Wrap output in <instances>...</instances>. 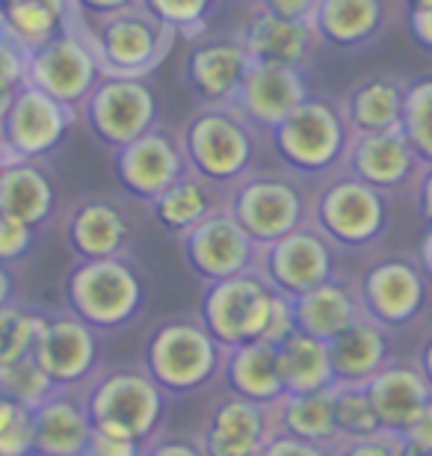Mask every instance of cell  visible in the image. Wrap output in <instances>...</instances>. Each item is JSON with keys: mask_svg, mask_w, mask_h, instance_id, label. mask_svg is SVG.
I'll return each instance as SVG.
<instances>
[{"mask_svg": "<svg viewBox=\"0 0 432 456\" xmlns=\"http://www.w3.org/2000/svg\"><path fill=\"white\" fill-rule=\"evenodd\" d=\"M223 362L225 346L196 314H172L154 323L140 364L169 397H187L223 382Z\"/></svg>", "mask_w": 432, "mask_h": 456, "instance_id": "cell-1", "label": "cell"}, {"mask_svg": "<svg viewBox=\"0 0 432 456\" xmlns=\"http://www.w3.org/2000/svg\"><path fill=\"white\" fill-rule=\"evenodd\" d=\"M62 297L66 312L107 335L125 330L140 317L149 299V279L131 255L77 261L66 276Z\"/></svg>", "mask_w": 432, "mask_h": 456, "instance_id": "cell-2", "label": "cell"}, {"mask_svg": "<svg viewBox=\"0 0 432 456\" xmlns=\"http://www.w3.org/2000/svg\"><path fill=\"white\" fill-rule=\"evenodd\" d=\"M80 391L89 421L98 430L127 436L140 444L167 430L169 395L143 364L101 368Z\"/></svg>", "mask_w": 432, "mask_h": 456, "instance_id": "cell-3", "label": "cell"}, {"mask_svg": "<svg viewBox=\"0 0 432 456\" xmlns=\"http://www.w3.org/2000/svg\"><path fill=\"white\" fill-rule=\"evenodd\" d=\"M175 136L187 172L214 187L228 190L255 167V127L232 104H199Z\"/></svg>", "mask_w": 432, "mask_h": 456, "instance_id": "cell-4", "label": "cell"}, {"mask_svg": "<svg viewBox=\"0 0 432 456\" xmlns=\"http://www.w3.org/2000/svg\"><path fill=\"white\" fill-rule=\"evenodd\" d=\"M308 225H314L338 252H364L388 234L391 196L346 172H335L311 190Z\"/></svg>", "mask_w": 432, "mask_h": 456, "instance_id": "cell-5", "label": "cell"}, {"mask_svg": "<svg viewBox=\"0 0 432 456\" xmlns=\"http://www.w3.org/2000/svg\"><path fill=\"white\" fill-rule=\"evenodd\" d=\"M349 134L353 131H349L341 107L329 98L308 95L266 136H270L275 158L284 163V169L302 181H323L341 169Z\"/></svg>", "mask_w": 432, "mask_h": 456, "instance_id": "cell-6", "label": "cell"}, {"mask_svg": "<svg viewBox=\"0 0 432 456\" xmlns=\"http://www.w3.org/2000/svg\"><path fill=\"white\" fill-rule=\"evenodd\" d=\"M225 214L258 246L308 225L311 190L293 172H246L225 190Z\"/></svg>", "mask_w": 432, "mask_h": 456, "instance_id": "cell-7", "label": "cell"}, {"mask_svg": "<svg viewBox=\"0 0 432 456\" xmlns=\"http://www.w3.org/2000/svg\"><path fill=\"white\" fill-rule=\"evenodd\" d=\"M77 30L89 42L104 77H145L160 66L175 42V33L145 6L125 9Z\"/></svg>", "mask_w": 432, "mask_h": 456, "instance_id": "cell-8", "label": "cell"}, {"mask_svg": "<svg viewBox=\"0 0 432 456\" xmlns=\"http://www.w3.org/2000/svg\"><path fill=\"white\" fill-rule=\"evenodd\" d=\"M279 297L281 294H275L255 270L243 276L205 281L196 317L225 350L266 341Z\"/></svg>", "mask_w": 432, "mask_h": 456, "instance_id": "cell-9", "label": "cell"}, {"mask_svg": "<svg viewBox=\"0 0 432 456\" xmlns=\"http://www.w3.org/2000/svg\"><path fill=\"white\" fill-rule=\"evenodd\" d=\"M338 252L314 225H299L279 240L261 246L255 273L270 285L275 294L297 299L323 281L341 276Z\"/></svg>", "mask_w": 432, "mask_h": 456, "instance_id": "cell-10", "label": "cell"}, {"mask_svg": "<svg viewBox=\"0 0 432 456\" xmlns=\"http://www.w3.org/2000/svg\"><path fill=\"white\" fill-rule=\"evenodd\" d=\"M101 77L104 71L75 24L53 36L51 42H45L42 48L27 53V84L42 89L45 95H51L53 102H60L77 116L92 89L101 84Z\"/></svg>", "mask_w": 432, "mask_h": 456, "instance_id": "cell-11", "label": "cell"}, {"mask_svg": "<svg viewBox=\"0 0 432 456\" xmlns=\"http://www.w3.org/2000/svg\"><path fill=\"white\" fill-rule=\"evenodd\" d=\"M77 118L98 142L116 151L158 127V98L143 77H101Z\"/></svg>", "mask_w": 432, "mask_h": 456, "instance_id": "cell-12", "label": "cell"}, {"mask_svg": "<svg viewBox=\"0 0 432 456\" xmlns=\"http://www.w3.org/2000/svg\"><path fill=\"white\" fill-rule=\"evenodd\" d=\"M275 433H279L275 403H255L223 388L192 436L205 456H261Z\"/></svg>", "mask_w": 432, "mask_h": 456, "instance_id": "cell-13", "label": "cell"}, {"mask_svg": "<svg viewBox=\"0 0 432 456\" xmlns=\"http://www.w3.org/2000/svg\"><path fill=\"white\" fill-rule=\"evenodd\" d=\"M362 294L364 314L382 330H403L415 323L429 303V281L418 261L412 258H382L371 264L362 276H355Z\"/></svg>", "mask_w": 432, "mask_h": 456, "instance_id": "cell-14", "label": "cell"}, {"mask_svg": "<svg viewBox=\"0 0 432 456\" xmlns=\"http://www.w3.org/2000/svg\"><path fill=\"white\" fill-rule=\"evenodd\" d=\"M33 359L57 388H84L104 368L101 332L71 312L45 314L39 338L33 344Z\"/></svg>", "mask_w": 432, "mask_h": 456, "instance_id": "cell-15", "label": "cell"}, {"mask_svg": "<svg viewBox=\"0 0 432 456\" xmlns=\"http://www.w3.org/2000/svg\"><path fill=\"white\" fill-rule=\"evenodd\" d=\"M75 122L77 113L53 102L42 89L24 84L0 122V140L12 154V160H45L66 140L69 127Z\"/></svg>", "mask_w": 432, "mask_h": 456, "instance_id": "cell-16", "label": "cell"}, {"mask_svg": "<svg viewBox=\"0 0 432 456\" xmlns=\"http://www.w3.org/2000/svg\"><path fill=\"white\" fill-rule=\"evenodd\" d=\"M178 246L187 267L201 281H219V279L252 273L261 252V246L225 211L208 216L205 223L183 232L178 237Z\"/></svg>", "mask_w": 432, "mask_h": 456, "instance_id": "cell-17", "label": "cell"}, {"mask_svg": "<svg viewBox=\"0 0 432 456\" xmlns=\"http://www.w3.org/2000/svg\"><path fill=\"white\" fill-rule=\"evenodd\" d=\"M424 169L418 154L412 151L403 131H373V134H349L344 149L341 169L385 196L412 193L415 181Z\"/></svg>", "mask_w": 432, "mask_h": 456, "instance_id": "cell-18", "label": "cell"}, {"mask_svg": "<svg viewBox=\"0 0 432 456\" xmlns=\"http://www.w3.org/2000/svg\"><path fill=\"white\" fill-rule=\"evenodd\" d=\"M113 172L134 202L151 205L163 190L172 187L187 172L178 136L163 131L160 125L151 127L149 134L136 136L134 142L113 151Z\"/></svg>", "mask_w": 432, "mask_h": 456, "instance_id": "cell-19", "label": "cell"}, {"mask_svg": "<svg viewBox=\"0 0 432 456\" xmlns=\"http://www.w3.org/2000/svg\"><path fill=\"white\" fill-rule=\"evenodd\" d=\"M62 234L77 261L131 255L134 223L118 202L107 196H80L62 214Z\"/></svg>", "mask_w": 432, "mask_h": 456, "instance_id": "cell-20", "label": "cell"}, {"mask_svg": "<svg viewBox=\"0 0 432 456\" xmlns=\"http://www.w3.org/2000/svg\"><path fill=\"white\" fill-rule=\"evenodd\" d=\"M311 93L302 69L281 62L249 60L232 107L249 122L255 131L270 134L284 116H290Z\"/></svg>", "mask_w": 432, "mask_h": 456, "instance_id": "cell-21", "label": "cell"}, {"mask_svg": "<svg viewBox=\"0 0 432 456\" xmlns=\"http://www.w3.org/2000/svg\"><path fill=\"white\" fill-rule=\"evenodd\" d=\"M364 391L371 397L382 433L400 436L418 421V415L432 403V391L424 373L415 362H388L379 373H373L364 382Z\"/></svg>", "mask_w": 432, "mask_h": 456, "instance_id": "cell-22", "label": "cell"}, {"mask_svg": "<svg viewBox=\"0 0 432 456\" xmlns=\"http://www.w3.org/2000/svg\"><path fill=\"white\" fill-rule=\"evenodd\" d=\"M92 421L80 388H53L33 409V456H84Z\"/></svg>", "mask_w": 432, "mask_h": 456, "instance_id": "cell-23", "label": "cell"}, {"mask_svg": "<svg viewBox=\"0 0 432 456\" xmlns=\"http://www.w3.org/2000/svg\"><path fill=\"white\" fill-rule=\"evenodd\" d=\"M246 66H249V57H246L240 39L237 36L223 39L219 36V39L192 45L183 75H187V84L192 95L199 98V104L219 107L234 102Z\"/></svg>", "mask_w": 432, "mask_h": 456, "instance_id": "cell-24", "label": "cell"}, {"mask_svg": "<svg viewBox=\"0 0 432 456\" xmlns=\"http://www.w3.org/2000/svg\"><path fill=\"white\" fill-rule=\"evenodd\" d=\"M237 39H240L249 60L281 62V66L293 69H306V62L320 48V39L311 21H290V18L264 12L258 6L246 18Z\"/></svg>", "mask_w": 432, "mask_h": 456, "instance_id": "cell-25", "label": "cell"}, {"mask_svg": "<svg viewBox=\"0 0 432 456\" xmlns=\"http://www.w3.org/2000/svg\"><path fill=\"white\" fill-rule=\"evenodd\" d=\"M60 193L42 160H9L0 169V214L39 232L57 216Z\"/></svg>", "mask_w": 432, "mask_h": 456, "instance_id": "cell-26", "label": "cell"}, {"mask_svg": "<svg viewBox=\"0 0 432 456\" xmlns=\"http://www.w3.org/2000/svg\"><path fill=\"white\" fill-rule=\"evenodd\" d=\"M293 303V321L297 330L320 341H332L344 330H349L358 317H364L362 294H358L355 276H335L320 288L308 290Z\"/></svg>", "mask_w": 432, "mask_h": 456, "instance_id": "cell-27", "label": "cell"}, {"mask_svg": "<svg viewBox=\"0 0 432 456\" xmlns=\"http://www.w3.org/2000/svg\"><path fill=\"white\" fill-rule=\"evenodd\" d=\"M311 27L320 45L362 48L391 27V0H317Z\"/></svg>", "mask_w": 432, "mask_h": 456, "instance_id": "cell-28", "label": "cell"}, {"mask_svg": "<svg viewBox=\"0 0 432 456\" xmlns=\"http://www.w3.org/2000/svg\"><path fill=\"white\" fill-rule=\"evenodd\" d=\"M329 362L338 386H364L391 362V335L364 314L329 341Z\"/></svg>", "mask_w": 432, "mask_h": 456, "instance_id": "cell-29", "label": "cell"}, {"mask_svg": "<svg viewBox=\"0 0 432 456\" xmlns=\"http://www.w3.org/2000/svg\"><path fill=\"white\" fill-rule=\"evenodd\" d=\"M151 220L158 223L163 232L172 237H181L183 232H190L192 225L205 223L208 216H214L219 211H225V190L214 187L210 181L183 172L172 187H167L163 193L149 205Z\"/></svg>", "mask_w": 432, "mask_h": 456, "instance_id": "cell-30", "label": "cell"}, {"mask_svg": "<svg viewBox=\"0 0 432 456\" xmlns=\"http://www.w3.org/2000/svg\"><path fill=\"white\" fill-rule=\"evenodd\" d=\"M223 386L255 403H275L284 395L275 346L266 341L228 346L223 362Z\"/></svg>", "mask_w": 432, "mask_h": 456, "instance_id": "cell-31", "label": "cell"}, {"mask_svg": "<svg viewBox=\"0 0 432 456\" xmlns=\"http://www.w3.org/2000/svg\"><path fill=\"white\" fill-rule=\"evenodd\" d=\"M409 84L400 77H367L344 98L341 113L353 134L373 131H400L403 102H406Z\"/></svg>", "mask_w": 432, "mask_h": 456, "instance_id": "cell-32", "label": "cell"}, {"mask_svg": "<svg viewBox=\"0 0 432 456\" xmlns=\"http://www.w3.org/2000/svg\"><path fill=\"white\" fill-rule=\"evenodd\" d=\"M71 27L69 0H0V33L33 53Z\"/></svg>", "mask_w": 432, "mask_h": 456, "instance_id": "cell-33", "label": "cell"}, {"mask_svg": "<svg viewBox=\"0 0 432 456\" xmlns=\"http://www.w3.org/2000/svg\"><path fill=\"white\" fill-rule=\"evenodd\" d=\"M279 377L284 395H311L335 386L332 362H329V344L311 338L306 332H293L279 346Z\"/></svg>", "mask_w": 432, "mask_h": 456, "instance_id": "cell-34", "label": "cell"}, {"mask_svg": "<svg viewBox=\"0 0 432 456\" xmlns=\"http://www.w3.org/2000/svg\"><path fill=\"white\" fill-rule=\"evenodd\" d=\"M275 418H279V433L317 444L341 442L335 427L332 388L311 391V395H281L275 400Z\"/></svg>", "mask_w": 432, "mask_h": 456, "instance_id": "cell-35", "label": "cell"}, {"mask_svg": "<svg viewBox=\"0 0 432 456\" xmlns=\"http://www.w3.org/2000/svg\"><path fill=\"white\" fill-rule=\"evenodd\" d=\"M400 131L424 167H432V77L409 84Z\"/></svg>", "mask_w": 432, "mask_h": 456, "instance_id": "cell-36", "label": "cell"}, {"mask_svg": "<svg viewBox=\"0 0 432 456\" xmlns=\"http://www.w3.org/2000/svg\"><path fill=\"white\" fill-rule=\"evenodd\" d=\"M45 323V314L36 308L18 303H9L0 308V364L18 362L33 353V344L39 338V330Z\"/></svg>", "mask_w": 432, "mask_h": 456, "instance_id": "cell-37", "label": "cell"}, {"mask_svg": "<svg viewBox=\"0 0 432 456\" xmlns=\"http://www.w3.org/2000/svg\"><path fill=\"white\" fill-rule=\"evenodd\" d=\"M332 403H335V427L341 439H367V436L382 433L364 386H338L335 382Z\"/></svg>", "mask_w": 432, "mask_h": 456, "instance_id": "cell-38", "label": "cell"}, {"mask_svg": "<svg viewBox=\"0 0 432 456\" xmlns=\"http://www.w3.org/2000/svg\"><path fill=\"white\" fill-rule=\"evenodd\" d=\"M53 388L57 386L45 377V370L39 368V362L33 359V353L18 362L0 364V391H4V397L15 400V403H21L27 409L39 406Z\"/></svg>", "mask_w": 432, "mask_h": 456, "instance_id": "cell-39", "label": "cell"}, {"mask_svg": "<svg viewBox=\"0 0 432 456\" xmlns=\"http://www.w3.org/2000/svg\"><path fill=\"white\" fill-rule=\"evenodd\" d=\"M143 6L175 36H196L205 27L214 0H143Z\"/></svg>", "mask_w": 432, "mask_h": 456, "instance_id": "cell-40", "label": "cell"}, {"mask_svg": "<svg viewBox=\"0 0 432 456\" xmlns=\"http://www.w3.org/2000/svg\"><path fill=\"white\" fill-rule=\"evenodd\" d=\"M0 456H33V409L18 406L0 427Z\"/></svg>", "mask_w": 432, "mask_h": 456, "instance_id": "cell-41", "label": "cell"}, {"mask_svg": "<svg viewBox=\"0 0 432 456\" xmlns=\"http://www.w3.org/2000/svg\"><path fill=\"white\" fill-rule=\"evenodd\" d=\"M33 243H36L33 228H27L18 220H9V216L0 214V264H4V267H12V264L27 258Z\"/></svg>", "mask_w": 432, "mask_h": 456, "instance_id": "cell-42", "label": "cell"}, {"mask_svg": "<svg viewBox=\"0 0 432 456\" xmlns=\"http://www.w3.org/2000/svg\"><path fill=\"white\" fill-rule=\"evenodd\" d=\"M71 6V24L77 27H89L101 21V18H110L116 12H125V9L143 6V0H69Z\"/></svg>", "mask_w": 432, "mask_h": 456, "instance_id": "cell-43", "label": "cell"}, {"mask_svg": "<svg viewBox=\"0 0 432 456\" xmlns=\"http://www.w3.org/2000/svg\"><path fill=\"white\" fill-rule=\"evenodd\" d=\"M140 456H205V451H201V444L196 442V436L163 430L154 436L151 442L143 444Z\"/></svg>", "mask_w": 432, "mask_h": 456, "instance_id": "cell-44", "label": "cell"}, {"mask_svg": "<svg viewBox=\"0 0 432 456\" xmlns=\"http://www.w3.org/2000/svg\"><path fill=\"white\" fill-rule=\"evenodd\" d=\"M335 456H400L397 436L376 433L367 439H341L335 444Z\"/></svg>", "mask_w": 432, "mask_h": 456, "instance_id": "cell-45", "label": "cell"}, {"mask_svg": "<svg viewBox=\"0 0 432 456\" xmlns=\"http://www.w3.org/2000/svg\"><path fill=\"white\" fill-rule=\"evenodd\" d=\"M400 456H432V403L418 415V421L397 436Z\"/></svg>", "mask_w": 432, "mask_h": 456, "instance_id": "cell-46", "label": "cell"}, {"mask_svg": "<svg viewBox=\"0 0 432 456\" xmlns=\"http://www.w3.org/2000/svg\"><path fill=\"white\" fill-rule=\"evenodd\" d=\"M140 453H143L140 442L110 430H98V427H92L89 444L84 451V456H140Z\"/></svg>", "mask_w": 432, "mask_h": 456, "instance_id": "cell-47", "label": "cell"}, {"mask_svg": "<svg viewBox=\"0 0 432 456\" xmlns=\"http://www.w3.org/2000/svg\"><path fill=\"white\" fill-rule=\"evenodd\" d=\"M0 84L15 89L27 84V53L6 33H0Z\"/></svg>", "mask_w": 432, "mask_h": 456, "instance_id": "cell-48", "label": "cell"}, {"mask_svg": "<svg viewBox=\"0 0 432 456\" xmlns=\"http://www.w3.org/2000/svg\"><path fill=\"white\" fill-rule=\"evenodd\" d=\"M261 456H335V444H317V442H306L297 439V436L288 433H275Z\"/></svg>", "mask_w": 432, "mask_h": 456, "instance_id": "cell-49", "label": "cell"}, {"mask_svg": "<svg viewBox=\"0 0 432 456\" xmlns=\"http://www.w3.org/2000/svg\"><path fill=\"white\" fill-rule=\"evenodd\" d=\"M409 30L420 48L432 51V0H412L409 4Z\"/></svg>", "mask_w": 432, "mask_h": 456, "instance_id": "cell-50", "label": "cell"}, {"mask_svg": "<svg viewBox=\"0 0 432 456\" xmlns=\"http://www.w3.org/2000/svg\"><path fill=\"white\" fill-rule=\"evenodd\" d=\"M255 6L270 15L290 18V21H311L317 0H255Z\"/></svg>", "mask_w": 432, "mask_h": 456, "instance_id": "cell-51", "label": "cell"}, {"mask_svg": "<svg viewBox=\"0 0 432 456\" xmlns=\"http://www.w3.org/2000/svg\"><path fill=\"white\" fill-rule=\"evenodd\" d=\"M412 196L418 199V211L424 216V223L432 225V167L420 169L415 187H412Z\"/></svg>", "mask_w": 432, "mask_h": 456, "instance_id": "cell-52", "label": "cell"}, {"mask_svg": "<svg viewBox=\"0 0 432 456\" xmlns=\"http://www.w3.org/2000/svg\"><path fill=\"white\" fill-rule=\"evenodd\" d=\"M415 364H418V370L424 373L427 386H429V391H432V330L427 332V338L420 341V346H418Z\"/></svg>", "mask_w": 432, "mask_h": 456, "instance_id": "cell-53", "label": "cell"}, {"mask_svg": "<svg viewBox=\"0 0 432 456\" xmlns=\"http://www.w3.org/2000/svg\"><path fill=\"white\" fill-rule=\"evenodd\" d=\"M418 264H420V270H424L427 281L432 285V225L427 228L424 240H420V249H418Z\"/></svg>", "mask_w": 432, "mask_h": 456, "instance_id": "cell-54", "label": "cell"}, {"mask_svg": "<svg viewBox=\"0 0 432 456\" xmlns=\"http://www.w3.org/2000/svg\"><path fill=\"white\" fill-rule=\"evenodd\" d=\"M9 303H18L15 281H12V273H9V267H4V264H0V308L9 305Z\"/></svg>", "mask_w": 432, "mask_h": 456, "instance_id": "cell-55", "label": "cell"}, {"mask_svg": "<svg viewBox=\"0 0 432 456\" xmlns=\"http://www.w3.org/2000/svg\"><path fill=\"white\" fill-rule=\"evenodd\" d=\"M15 93H18L15 86H6V84H0V122H4V116H6V110H9V104H12Z\"/></svg>", "mask_w": 432, "mask_h": 456, "instance_id": "cell-56", "label": "cell"}, {"mask_svg": "<svg viewBox=\"0 0 432 456\" xmlns=\"http://www.w3.org/2000/svg\"><path fill=\"white\" fill-rule=\"evenodd\" d=\"M21 406V403H15V400H9V397H4V391H0V427H4L9 418L15 415V409Z\"/></svg>", "mask_w": 432, "mask_h": 456, "instance_id": "cell-57", "label": "cell"}, {"mask_svg": "<svg viewBox=\"0 0 432 456\" xmlns=\"http://www.w3.org/2000/svg\"><path fill=\"white\" fill-rule=\"evenodd\" d=\"M9 160H12V154H9V151H6V145H4V140H0V169H4V167H6V163H9Z\"/></svg>", "mask_w": 432, "mask_h": 456, "instance_id": "cell-58", "label": "cell"}]
</instances>
